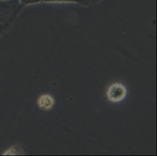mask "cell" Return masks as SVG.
I'll return each mask as SVG.
<instances>
[{
    "mask_svg": "<svg viewBox=\"0 0 157 156\" xmlns=\"http://www.w3.org/2000/svg\"><path fill=\"white\" fill-rule=\"evenodd\" d=\"M24 4L20 0H11L0 4V35L12 22Z\"/></svg>",
    "mask_w": 157,
    "mask_h": 156,
    "instance_id": "cell-1",
    "label": "cell"
},
{
    "mask_svg": "<svg viewBox=\"0 0 157 156\" xmlns=\"http://www.w3.org/2000/svg\"><path fill=\"white\" fill-rule=\"evenodd\" d=\"M106 95L107 98L111 102H118L124 99L126 96V88L123 84L116 83L108 88Z\"/></svg>",
    "mask_w": 157,
    "mask_h": 156,
    "instance_id": "cell-2",
    "label": "cell"
},
{
    "mask_svg": "<svg viewBox=\"0 0 157 156\" xmlns=\"http://www.w3.org/2000/svg\"><path fill=\"white\" fill-rule=\"evenodd\" d=\"M38 105L42 110H49L54 106V99L49 94H43L38 99Z\"/></svg>",
    "mask_w": 157,
    "mask_h": 156,
    "instance_id": "cell-3",
    "label": "cell"
},
{
    "mask_svg": "<svg viewBox=\"0 0 157 156\" xmlns=\"http://www.w3.org/2000/svg\"><path fill=\"white\" fill-rule=\"evenodd\" d=\"M75 1L82 4H93L96 3L97 2L100 1V0H75Z\"/></svg>",
    "mask_w": 157,
    "mask_h": 156,
    "instance_id": "cell-4",
    "label": "cell"
},
{
    "mask_svg": "<svg viewBox=\"0 0 157 156\" xmlns=\"http://www.w3.org/2000/svg\"><path fill=\"white\" fill-rule=\"evenodd\" d=\"M42 0H20V2L22 4H31V3H35V2H40Z\"/></svg>",
    "mask_w": 157,
    "mask_h": 156,
    "instance_id": "cell-5",
    "label": "cell"
},
{
    "mask_svg": "<svg viewBox=\"0 0 157 156\" xmlns=\"http://www.w3.org/2000/svg\"><path fill=\"white\" fill-rule=\"evenodd\" d=\"M42 1H48V2H74L75 0H42Z\"/></svg>",
    "mask_w": 157,
    "mask_h": 156,
    "instance_id": "cell-6",
    "label": "cell"
}]
</instances>
